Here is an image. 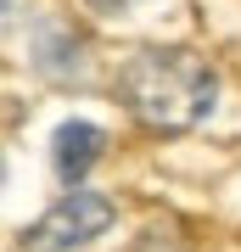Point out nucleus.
<instances>
[{"instance_id":"obj_1","label":"nucleus","mask_w":241,"mask_h":252,"mask_svg":"<svg viewBox=\"0 0 241 252\" xmlns=\"http://www.w3.org/2000/svg\"><path fill=\"white\" fill-rule=\"evenodd\" d=\"M118 95L146 129H197L219 101V73L185 45H140L118 67Z\"/></svg>"},{"instance_id":"obj_2","label":"nucleus","mask_w":241,"mask_h":252,"mask_svg":"<svg viewBox=\"0 0 241 252\" xmlns=\"http://www.w3.org/2000/svg\"><path fill=\"white\" fill-rule=\"evenodd\" d=\"M107 224H112V202L101 190H68L56 207H45L23 230V247L28 252H73V247L96 241Z\"/></svg>"},{"instance_id":"obj_3","label":"nucleus","mask_w":241,"mask_h":252,"mask_svg":"<svg viewBox=\"0 0 241 252\" xmlns=\"http://www.w3.org/2000/svg\"><path fill=\"white\" fill-rule=\"evenodd\" d=\"M101 146H107V135H101L96 124H84V118L56 124V135H51V168H56V180L79 190V180L101 162Z\"/></svg>"},{"instance_id":"obj_4","label":"nucleus","mask_w":241,"mask_h":252,"mask_svg":"<svg viewBox=\"0 0 241 252\" xmlns=\"http://www.w3.org/2000/svg\"><path fill=\"white\" fill-rule=\"evenodd\" d=\"M34 67L45 79L84 73V39H73V28H62V23H39L34 28Z\"/></svg>"},{"instance_id":"obj_5","label":"nucleus","mask_w":241,"mask_h":252,"mask_svg":"<svg viewBox=\"0 0 241 252\" xmlns=\"http://www.w3.org/2000/svg\"><path fill=\"white\" fill-rule=\"evenodd\" d=\"M90 6H96V11H107V17H112V11H129L135 0H90Z\"/></svg>"}]
</instances>
